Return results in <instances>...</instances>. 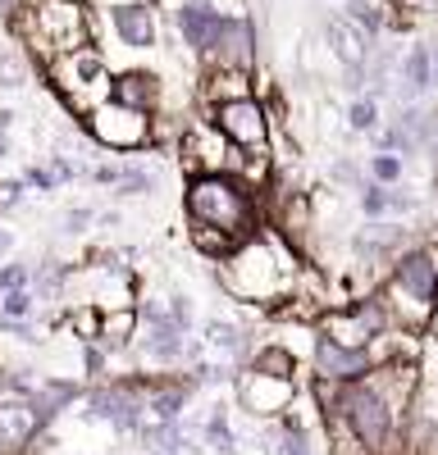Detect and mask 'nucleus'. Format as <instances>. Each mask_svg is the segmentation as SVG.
Segmentation results:
<instances>
[{
	"mask_svg": "<svg viewBox=\"0 0 438 455\" xmlns=\"http://www.w3.org/2000/svg\"><path fill=\"white\" fill-rule=\"evenodd\" d=\"M83 128L101 150H115V156H142V150H151V114L128 109L119 100H101L83 119Z\"/></svg>",
	"mask_w": 438,
	"mask_h": 455,
	"instance_id": "nucleus-5",
	"label": "nucleus"
},
{
	"mask_svg": "<svg viewBox=\"0 0 438 455\" xmlns=\"http://www.w3.org/2000/svg\"><path fill=\"white\" fill-rule=\"evenodd\" d=\"M101 319H105V310L101 306H87V300H78V306H69V332L83 341H101Z\"/></svg>",
	"mask_w": 438,
	"mask_h": 455,
	"instance_id": "nucleus-27",
	"label": "nucleus"
},
{
	"mask_svg": "<svg viewBox=\"0 0 438 455\" xmlns=\"http://www.w3.org/2000/svg\"><path fill=\"white\" fill-rule=\"evenodd\" d=\"M137 442L146 446V455H188V433H182V424L146 419L137 428Z\"/></svg>",
	"mask_w": 438,
	"mask_h": 455,
	"instance_id": "nucleus-22",
	"label": "nucleus"
},
{
	"mask_svg": "<svg viewBox=\"0 0 438 455\" xmlns=\"http://www.w3.org/2000/svg\"><path fill=\"white\" fill-rule=\"evenodd\" d=\"M201 347L215 351V355H224V360H238V369H242L247 355L256 351V347H251V332H247L242 323H233V319H219V315L201 323Z\"/></svg>",
	"mask_w": 438,
	"mask_h": 455,
	"instance_id": "nucleus-17",
	"label": "nucleus"
},
{
	"mask_svg": "<svg viewBox=\"0 0 438 455\" xmlns=\"http://www.w3.org/2000/svg\"><path fill=\"white\" fill-rule=\"evenodd\" d=\"M425 341H429V347H438V310L429 315V323H425V332H420Z\"/></svg>",
	"mask_w": 438,
	"mask_h": 455,
	"instance_id": "nucleus-38",
	"label": "nucleus"
},
{
	"mask_svg": "<svg viewBox=\"0 0 438 455\" xmlns=\"http://www.w3.org/2000/svg\"><path fill=\"white\" fill-rule=\"evenodd\" d=\"M36 310H42V300L32 296V287H14V291H0V319H14V323H28Z\"/></svg>",
	"mask_w": 438,
	"mask_h": 455,
	"instance_id": "nucleus-29",
	"label": "nucleus"
},
{
	"mask_svg": "<svg viewBox=\"0 0 438 455\" xmlns=\"http://www.w3.org/2000/svg\"><path fill=\"white\" fill-rule=\"evenodd\" d=\"M14 119H19L14 109H0V132H10V128H14Z\"/></svg>",
	"mask_w": 438,
	"mask_h": 455,
	"instance_id": "nucleus-39",
	"label": "nucleus"
},
{
	"mask_svg": "<svg viewBox=\"0 0 438 455\" xmlns=\"http://www.w3.org/2000/svg\"><path fill=\"white\" fill-rule=\"evenodd\" d=\"M210 124L229 137V146L238 150H261L270 146V109L256 100V96H242V100H224V105H210Z\"/></svg>",
	"mask_w": 438,
	"mask_h": 455,
	"instance_id": "nucleus-9",
	"label": "nucleus"
},
{
	"mask_svg": "<svg viewBox=\"0 0 438 455\" xmlns=\"http://www.w3.org/2000/svg\"><path fill=\"white\" fill-rule=\"evenodd\" d=\"M28 201V182L23 178H5L0 182V210H19Z\"/></svg>",
	"mask_w": 438,
	"mask_h": 455,
	"instance_id": "nucleus-35",
	"label": "nucleus"
},
{
	"mask_svg": "<svg viewBox=\"0 0 438 455\" xmlns=\"http://www.w3.org/2000/svg\"><path fill=\"white\" fill-rule=\"evenodd\" d=\"M5 156H10V137H5V132H0V160H5Z\"/></svg>",
	"mask_w": 438,
	"mask_h": 455,
	"instance_id": "nucleus-40",
	"label": "nucleus"
},
{
	"mask_svg": "<svg viewBox=\"0 0 438 455\" xmlns=\"http://www.w3.org/2000/svg\"><path fill=\"white\" fill-rule=\"evenodd\" d=\"M46 169L60 178V187H64V182H73V178L83 173V164H78V160H69V156H51V164H46Z\"/></svg>",
	"mask_w": 438,
	"mask_h": 455,
	"instance_id": "nucleus-36",
	"label": "nucleus"
},
{
	"mask_svg": "<svg viewBox=\"0 0 438 455\" xmlns=\"http://www.w3.org/2000/svg\"><path fill=\"white\" fill-rule=\"evenodd\" d=\"M137 332H142V315H137V306H119V310H105V319H101V347L115 355V351H128L133 341H137Z\"/></svg>",
	"mask_w": 438,
	"mask_h": 455,
	"instance_id": "nucleus-19",
	"label": "nucleus"
},
{
	"mask_svg": "<svg viewBox=\"0 0 438 455\" xmlns=\"http://www.w3.org/2000/svg\"><path fill=\"white\" fill-rule=\"evenodd\" d=\"M365 178L379 182V187H397L402 178H407V160L393 156V150H375L370 164H365Z\"/></svg>",
	"mask_w": 438,
	"mask_h": 455,
	"instance_id": "nucleus-28",
	"label": "nucleus"
},
{
	"mask_svg": "<svg viewBox=\"0 0 438 455\" xmlns=\"http://www.w3.org/2000/svg\"><path fill=\"white\" fill-rule=\"evenodd\" d=\"M188 246L201 255V259H210V264H219V259H229L242 242L238 237H229L224 228H206V223H188Z\"/></svg>",
	"mask_w": 438,
	"mask_h": 455,
	"instance_id": "nucleus-23",
	"label": "nucleus"
},
{
	"mask_svg": "<svg viewBox=\"0 0 438 455\" xmlns=\"http://www.w3.org/2000/svg\"><path fill=\"white\" fill-rule=\"evenodd\" d=\"M28 83V60L23 55H0V87H23Z\"/></svg>",
	"mask_w": 438,
	"mask_h": 455,
	"instance_id": "nucleus-34",
	"label": "nucleus"
},
{
	"mask_svg": "<svg viewBox=\"0 0 438 455\" xmlns=\"http://www.w3.org/2000/svg\"><path fill=\"white\" fill-rule=\"evenodd\" d=\"M46 78L55 87V96L64 100V109L73 114V119H87V114L110 100V83H115V73H110V60L101 46H83V51H69L60 60H51Z\"/></svg>",
	"mask_w": 438,
	"mask_h": 455,
	"instance_id": "nucleus-4",
	"label": "nucleus"
},
{
	"mask_svg": "<svg viewBox=\"0 0 438 455\" xmlns=\"http://www.w3.org/2000/svg\"><path fill=\"white\" fill-rule=\"evenodd\" d=\"M119 201H137V196H156L160 192V173L151 169V164H133L128 160V169H124V178L110 187Z\"/></svg>",
	"mask_w": 438,
	"mask_h": 455,
	"instance_id": "nucleus-26",
	"label": "nucleus"
},
{
	"mask_svg": "<svg viewBox=\"0 0 438 455\" xmlns=\"http://www.w3.org/2000/svg\"><path fill=\"white\" fill-rule=\"evenodd\" d=\"M10 251H14V228L0 223V259H10Z\"/></svg>",
	"mask_w": 438,
	"mask_h": 455,
	"instance_id": "nucleus-37",
	"label": "nucleus"
},
{
	"mask_svg": "<svg viewBox=\"0 0 438 455\" xmlns=\"http://www.w3.org/2000/svg\"><path fill=\"white\" fill-rule=\"evenodd\" d=\"M429 87H434V55L425 46H416L407 60H402V92H407V100H416Z\"/></svg>",
	"mask_w": 438,
	"mask_h": 455,
	"instance_id": "nucleus-25",
	"label": "nucleus"
},
{
	"mask_svg": "<svg viewBox=\"0 0 438 455\" xmlns=\"http://www.w3.org/2000/svg\"><path fill=\"white\" fill-rule=\"evenodd\" d=\"M32 287V264L28 259H0V291Z\"/></svg>",
	"mask_w": 438,
	"mask_h": 455,
	"instance_id": "nucleus-32",
	"label": "nucleus"
},
{
	"mask_svg": "<svg viewBox=\"0 0 438 455\" xmlns=\"http://www.w3.org/2000/svg\"><path fill=\"white\" fill-rule=\"evenodd\" d=\"M92 419H105L115 433H137L146 424V378L128 373V378H101L96 387H87L83 396Z\"/></svg>",
	"mask_w": 438,
	"mask_h": 455,
	"instance_id": "nucleus-6",
	"label": "nucleus"
},
{
	"mask_svg": "<svg viewBox=\"0 0 438 455\" xmlns=\"http://www.w3.org/2000/svg\"><path fill=\"white\" fill-rule=\"evenodd\" d=\"M92 223H96V210L92 205H73V210L60 214V233L64 237H83V233H92Z\"/></svg>",
	"mask_w": 438,
	"mask_h": 455,
	"instance_id": "nucleus-31",
	"label": "nucleus"
},
{
	"mask_svg": "<svg viewBox=\"0 0 438 455\" xmlns=\"http://www.w3.org/2000/svg\"><path fill=\"white\" fill-rule=\"evenodd\" d=\"M201 96H206L210 105H224V100L256 96V92H251V73H242V68H210V73H206V87H201Z\"/></svg>",
	"mask_w": 438,
	"mask_h": 455,
	"instance_id": "nucleus-21",
	"label": "nucleus"
},
{
	"mask_svg": "<svg viewBox=\"0 0 438 455\" xmlns=\"http://www.w3.org/2000/svg\"><path fill=\"white\" fill-rule=\"evenodd\" d=\"M224 10L215 5V0H178L174 5V23H178V36L188 42L192 55H206L210 42H215V32L224 28Z\"/></svg>",
	"mask_w": 438,
	"mask_h": 455,
	"instance_id": "nucleus-13",
	"label": "nucleus"
},
{
	"mask_svg": "<svg viewBox=\"0 0 438 455\" xmlns=\"http://www.w3.org/2000/svg\"><path fill=\"white\" fill-rule=\"evenodd\" d=\"M297 269H302V259L292 255V246L265 228V233L247 237L229 259L215 264V283L229 300H238V306L274 310L292 296V287H297Z\"/></svg>",
	"mask_w": 438,
	"mask_h": 455,
	"instance_id": "nucleus-1",
	"label": "nucleus"
},
{
	"mask_svg": "<svg viewBox=\"0 0 438 455\" xmlns=\"http://www.w3.org/2000/svg\"><path fill=\"white\" fill-rule=\"evenodd\" d=\"M42 437H46V424L36 419L32 401L0 392V455H28Z\"/></svg>",
	"mask_w": 438,
	"mask_h": 455,
	"instance_id": "nucleus-10",
	"label": "nucleus"
},
{
	"mask_svg": "<svg viewBox=\"0 0 438 455\" xmlns=\"http://www.w3.org/2000/svg\"><path fill=\"white\" fill-rule=\"evenodd\" d=\"M233 396H238V410H247L256 424H270L283 410H292L302 401V383L297 378H270V373H256V369H238Z\"/></svg>",
	"mask_w": 438,
	"mask_h": 455,
	"instance_id": "nucleus-7",
	"label": "nucleus"
},
{
	"mask_svg": "<svg viewBox=\"0 0 438 455\" xmlns=\"http://www.w3.org/2000/svg\"><path fill=\"white\" fill-rule=\"evenodd\" d=\"M324 36H328V51H334L347 68H352V78H361V68H365V55H370V36H365L347 14H338V19H328V28H324Z\"/></svg>",
	"mask_w": 438,
	"mask_h": 455,
	"instance_id": "nucleus-18",
	"label": "nucleus"
},
{
	"mask_svg": "<svg viewBox=\"0 0 438 455\" xmlns=\"http://www.w3.org/2000/svg\"><path fill=\"white\" fill-rule=\"evenodd\" d=\"M356 205L365 219H402V214H416L420 210V196L407 192V187H379V182H365L356 192Z\"/></svg>",
	"mask_w": 438,
	"mask_h": 455,
	"instance_id": "nucleus-16",
	"label": "nucleus"
},
{
	"mask_svg": "<svg viewBox=\"0 0 438 455\" xmlns=\"http://www.w3.org/2000/svg\"><path fill=\"white\" fill-rule=\"evenodd\" d=\"M182 219L224 228L229 237L247 242L256 233H265V201L233 173H201V178H188V187H182Z\"/></svg>",
	"mask_w": 438,
	"mask_h": 455,
	"instance_id": "nucleus-3",
	"label": "nucleus"
},
{
	"mask_svg": "<svg viewBox=\"0 0 438 455\" xmlns=\"http://www.w3.org/2000/svg\"><path fill=\"white\" fill-rule=\"evenodd\" d=\"M110 28H115V36L128 51H151L160 42V23H156L151 0H128V5H115V10H110Z\"/></svg>",
	"mask_w": 438,
	"mask_h": 455,
	"instance_id": "nucleus-14",
	"label": "nucleus"
},
{
	"mask_svg": "<svg viewBox=\"0 0 438 455\" xmlns=\"http://www.w3.org/2000/svg\"><path fill=\"white\" fill-rule=\"evenodd\" d=\"M434 310H438V283H434Z\"/></svg>",
	"mask_w": 438,
	"mask_h": 455,
	"instance_id": "nucleus-42",
	"label": "nucleus"
},
{
	"mask_svg": "<svg viewBox=\"0 0 438 455\" xmlns=\"http://www.w3.org/2000/svg\"><path fill=\"white\" fill-rule=\"evenodd\" d=\"M434 83H438V55H434Z\"/></svg>",
	"mask_w": 438,
	"mask_h": 455,
	"instance_id": "nucleus-43",
	"label": "nucleus"
},
{
	"mask_svg": "<svg viewBox=\"0 0 438 455\" xmlns=\"http://www.w3.org/2000/svg\"><path fill=\"white\" fill-rule=\"evenodd\" d=\"M23 182H28V192H42V196H46V192H60V178H55L46 164H28V169H23Z\"/></svg>",
	"mask_w": 438,
	"mask_h": 455,
	"instance_id": "nucleus-33",
	"label": "nucleus"
},
{
	"mask_svg": "<svg viewBox=\"0 0 438 455\" xmlns=\"http://www.w3.org/2000/svg\"><path fill=\"white\" fill-rule=\"evenodd\" d=\"M10 28L23 42V51L36 60V64H51L69 51H83V46H96L92 36V10L83 0H19L10 10Z\"/></svg>",
	"mask_w": 438,
	"mask_h": 455,
	"instance_id": "nucleus-2",
	"label": "nucleus"
},
{
	"mask_svg": "<svg viewBox=\"0 0 438 455\" xmlns=\"http://www.w3.org/2000/svg\"><path fill=\"white\" fill-rule=\"evenodd\" d=\"M210 68H242V73H251V64H256V32H251V23L247 19H224V28L215 32V42H210V51L201 55Z\"/></svg>",
	"mask_w": 438,
	"mask_h": 455,
	"instance_id": "nucleus-12",
	"label": "nucleus"
},
{
	"mask_svg": "<svg viewBox=\"0 0 438 455\" xmlns=\"http://www.w3.org/2000/svg\"><path fill=\"white\" fill-rule=\"evenodd\" d=\"M174 156H178V164H182V173H188V178L229 173L233 146H229V137L219 132L210 119H192L188 128H182V137H178V146H174Z\"/></svg>",
	"mask_w": 438,
	"mask_h": 455,
	"instance_id": "nucleus-8",
	"label": "nucleus"
},
{
	"mask_svg": "<svg viewBox=\"0 0 438 455\" xmlns=\"http://www.w3.org/2000/svg\"><path fill=\"white\" fill-rule=\"evenodd\" d=\"M0 392H5V369H0Z\"/></svg>",
	"mask_w": 438,
	"mask_h": 455,
	"instance_id": "nucleus-41",
	"label": "nucleus"
},
{
	"mask_svg": "<svg viewBox=\"0 0 438 455\" xmlns=\"http://www.w3.org/2000/svg\"><path fill=\"white\" fill-rule=\"evenodd\" d=\"M110 100L156 114L160 100H165V83L156 78V73H146V68H124V73H115V83H110Z\"/></svg>",
	"mask_w": 438,
	"mask_h": 455,
	"instance_id": "nucleus-15",
	"label": "nucleus"
},
{
	"mask_svg": "<svg viewBox=\"0 0 438 455\" xmlns=\"http://www.w3.org/2000/svg\"><path fill=\"white\" fill-rule=\"evenodd\" d=\"M347 128L352 132H375L379 128V100L375 96H361L347 105Z\"/></svg>",
	"mask_w": 438,
	"mask_h": 455,
	"instance_id": "nucleus-30",
	"label": "nucleus"
},
{
	"mask_svg": "<svg viewBox=\"0 0 438 455\" xmlns=\"http://www.w3.org/2000/svg\"><path fill=\"white\" fill-rule=\"evenodd\" d=\"M434 156H438V137H434Z\"/></svg>",
	"mask_w": 438,
	"mask_h": 455,
	"instance_id": "nucleus-44",
	"label": "nucleus"
},
{
	"mask_svg": "<svg viewBox=\"0 0 438 455\" xmlns=\"http://www.w3.org/2000/svg\"><path fill=\"white\" fill-rule=\"evenodd\" d=\"M206 446L215 455H238V433H233V410L224 401H215L206 414Z\"/></svg>",
	"mask_w": 438,
	"mask_h": 455,
	"instance_id": "nucleus-24",
	"label": "nucleus"
},
{
	"mask_svg": "<svg viewBox=\"0 0 438 455\" xmlns=\"http://www.w3.org/2000/svg\"><path fill=\"white\" fill-rule=\"evenodd\" d=\"M242 369H256V373H270V378H297L302 373V360L292 355L283 341H261V347H256L251 355H247V364Z\"/></svg>",
	"mask_w": 438,
	"mask_h": 455,
	"instance_id": "nucleus-20",
	"label": "nucleus"
},
{
	"mask_svg": "<svg viewBox=\"0 0 438 455\" xmlns=\"http://www.w3.org/2000/svg\"><path fill=\"white\" fill-rule=\"evenodd\" d=\"M370 364V351H356V347H338L315 332V351H311V378H324V383H356L365 378Z\"/></svg>",
	"mask_w": 438,
	"mask_h": 455,
	"instance_id": "nucleus-11",
	"label": "nucleus"
}]
</instances>
